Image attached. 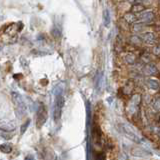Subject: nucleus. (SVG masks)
<instances>
[{"mask_svg": "<svg viewBox=\"0 0 160 160\" xmlns=\"http://www.w3.org/2000/svg\"><path fill=\"white\" fill-rule=\"evenodd\" d=\"M11 97L15 105V108H16V113L18 114L19 118H22L26 114V109H27L23 97L18 92H12Z\"/></svg>", "mask_w": 160, "mask_h": 160, "instance_id": "obj_1", "label": "nucleus"}, {"mask_svg": "<svg viewBox=\"0 0 160 160\" xmlns=\"http://www.w3.org/2000/svg\"><path fill=\"white\" fill-rule=\"evenodd\" d=\"M65 99L62 94V90H60L58 93H56L55 96V104H54V119L55 121H58L61 117L62 114V109L64 107Z\"/></svg>", "mask_w": 160, "mask_h": 160, "instance_id": "obj_2", "label": "nucleus"}, {"mask_svg": "<svg viewBox=\"0 0 160 160\" xmlns=\"http://www.w3.org/2000/svg\"><path fill=\"white\" fill-rule=\"evenodd\" d=\"M120 128H121V131L123 132L125 136L128 137L129 139H131L132 141L134 142L141 141V138H140V136L135 132V130L131 126H129V125H126V124H121Z\"/></svg>", "mask_w": 160, "mask_h": 160, "instance_id": "obj_3", "label": "nucleus"}, {"mask_svg": "<svg viewBox=\"0 0 160 160\" xmlns=\"http://www.w3.org/2000/svg\"><path fill=\"white\" fill-rule=\"evenodd\" d=\"M48 117V114H47V109L45 107L44 104H40L38 110H37V118H36V125L37 127L40 128L44 125V123L46 122Z\"/></svg>", "mask_w": 160, "mask_h": 160, "instance_id": "obj_4", "label": "nucleus"}, {"mask_svg": "<svg viewBox=\"0 0 160 160\" xmlns=\"http://www.w3.org/2000/svg\"><path fill=\"white\" fill-rule=\"evenodd\" d=\"M131 154L134 157H139V158H146L151 156V152L148 151V150L143 148H137V147H135L131 150Z\"/></svg>", "mask_w": 160, "mask_h": 160, "instance_id": "obj_5", "label": "nucleus"}, {"mask_svg": "<svg viewBox=\"0 0 160 160\" xmlns=\"http://www.w3.org/2000/svg\"><path fill=\"white\" fill-rule=\"evenodd\" d=\"M15 128H16V125H15L14 121H11V120H2V121H0V129L3 130V131L10 132L13 131Z\"/></svg>", "mask_w": 160, "mask_h": 160, "instance_id": "obj_6", "label": "nucleus"}, {"mask_svg": "<svg viewBox=\"0 0 160 160\" xmlns=\"http://www.w3.org/2000/svg\"><path fill=\"white\" fill-rule=\"evenodd\" d=\"M138 18L141 20L143 23H148V22L153 21L155 18V14L152 11H143L140 13Z\"/></svg>", "mask_w": 160, "mask_h": 160, "instance_id": "obj_7", "label": "nucleus"}, {"mask_svg": "<svg viewBox=\"0 0 160 160\" xmlns=\"http://www.w3.org/2000/svg\"><path fill=\"white\" fill-rule=\"evenodd\" d=\"M142 39L147 44H155L157 41V37L154 32H145L142 34Z\"/></svg>", "mask_w": 160, "mask_h": 160, "instance_id": "obj_8", "label": "nucleus"}, {"mask_svg": "<svg viewBox=\"0 0 160 160\" xmlns=\"http://www.w3.org/2000/svg\"><path fill=\"white\" fill-rule=\"evenodd\" d=\"M139 103H140V95H138V94L134 95V96L132 97V99H131V101H130V103H129V108H128L129 113L132 114L135 110L137 109Z\"/></svg>", "mask_w": 160, "mask_h": 160, "instance_id": "obj_9", "label": "nucleus"}, {"mask_svg": "<svg viewBox=\"0 0 160 160\" xmlns=\"http://www.w3.org/2000/svg\"><path fill=\"white\" fill-rule=\"evenodd\" d=\"M144 73L146 75H155L158 73V69L155 66L154 64H147L146 66L144 67Z\"/></svg>", "mask_w": 160, "mask_h": 160, "instance_id": "obj_10", "label": "nucleus"}, {"mask_svg": "<svg viewBox=\"0 0 160 160\" xmlns=\"http://www.w3.org/2000/svg\"><path fill=\"white\" fill-rule=\"evenodd\" d=\"M144 5L142 4H140V3H136V4H133L132 6H131V12L132 13H141L144 11Z\"/></svg>", "mask_w": 160, "mask_h": 160, "instance_id": "obj_11", "label": "nucleus"}, {"mask_svg": "<svg viewBox=\"0 0 160 160\" xmlns=\"http://www.w3.org/2000/svg\"><path fill=\"white\" fill-rule=\"evenodd\" d=\"M103 22H104V26L105 27H109L110 22H111V19H110V13L108 9H105L103 12Z\"/></svg>", "mask_w": 160, "mask_h": 160, "instance_id": "obj_12", "label": "nucleus"}, {"mask_svg": "<svg viewBox=\"0 0 160 160\" xmlns=\"http://www.w3.org/2000/svg\"><path fill=\"white\" fill-rule=\"evenodd\" d=\"M147 86L150 89L157 90L159 88V82H158V80H156V79H148L147 80Z\"/></svg>", "mask_w": 160, "mask_h": 160, "instance_id": "obj_13", "label": "nucleus"}, {"mask_svg": "<svg viewBox=\"0 0 160 160\" xmlns=\"http://www.w3.org/2000/svg\"><path fill=\"white\" fill-rule=\"evenodd\" d=\"M124 19L126 20L128 23H133L137 20V16L132 12H127L124 15Z\"/></svg>", "mask_w": 160, "mask_h": 160, "instance_id": "obj_14", "label": "nucleus"}, {"mask_svg": "<svg viewBox=\"0 0 160 160\" xmlns=\"http://www.w3.org/2000/svg\"><path fill=\"white\" fill-rule=\"evenodd\" d=\"M0 151L3 152V153H10L12 151V146L11 144L9 143H2L0 145Z\"/></svg>", "mask_w": 160, "mask_h": 160, "instance_id": "obj_15", "label": "nucleus"}, {"mask_svg": "<svg viewBox=\"0 0 160 160\" xmlns=\"http://www.w3.org/2000/svg\"><path fill=\"white\" fill-rule=\"evenodd\" d=\"M135 61H136V57H135L132 53H129V54L126 55V56H125V62H126L127 64L132 65V64L135 63Z\"/></svg>", "mask_w": 160, "mask_h": 160, "instance_id": "obj_16", "label": "nucleus"}, {"mask_svg": "<svg viewBox=\"0 0 160 160\" xmlns=\"http://www.w3.org/2000/svg\"><path fill=\"white\" fill-rule=\"evenodd\" d=\"M29 124H30V119H27V120H26V122L23 123V124L21 125V128H20V133H21V134H24L25 131L27 130V128H28V126H29Z\"/></svg>", "mask_w": 160, "mask_h": 160, "instance_id": "obj_17", "label": "nucleus"}, {"mask_svg": "<svg viewBox=\"0 0 160 160\" xmlns=\"http://www.w3.org/2000/svg\"><path fill=\"white\" fill-rule=\"evenodd\" d=\"M143 23H135L133 25V31L135 32H140V31H142V29L144 28L143 26Z\"/></svg>", "mask_w": 160, "mask_h": 160, "instance_id": "obj_18", "label": "nucleus"}, {"mask_svg": "<svg viewBox=\"0 0 160 160\" xmlns=\"http://www.w3.org/2000/svg\"><path fill=\"white\" fill-rule=\"evenodd\" d=\"M159 97H156V99L153 101V108L156 110V111H159V109H160V106H159Z\"/></svg>", "mask_w": 160, "mask_h": 160, "instance_id": "obj_19", "label": "nucleus"}, {"mask_svg": "<svg viewBox=\"0 0 160 160\" xmlns=\"http://www.w3.org/2000/svg\"><path fill=\"white\" fill-rule=\"evenodd\" d=\"M131 41L133 43H140V42H141V38L137 37V35H135V36H132L131 37Z\"/></svg>", "mask_w": 160, "mask_h": 160, "instance_id": "obj_20", "label": "nucleus"}, {"mask_svg": "<svg viewBox=\"0 0 160 160\" xmlns=\"http://www.w3.org/2000/svg\"><path fill=\"white\" fill-rule=\"evenodd\" d=\"M159 49H160V48H159V45H158V44L153 48V53H154L155 55H157V56H159V55H160V50H159Z\"/></svg>", "mask_w": 160, "mask_h": 160, "instance_id": "obj_21", "label": "nucleus"}, {"mask_svg": "<svg viewBox=\"0 0 160 160\" xmlns=\"http://www.w3.org/2000/svg\"><path fill=\"white\" fill-rule=\"evenodd\" d=\"M96 160H105V153H100L96 156Z\"/></svg>", "mask_w": 160, "mask_h": 160, "instance_id": "obj_22", "label": "nucleus"}, {"mask_svg": "<svg viewBox=\"0 0 160 160\" xmlns=\"http://www.w3.org/2000/svg\"><path fill=\"white\" fill-rule=\"evenodd\" d=\"M25 160H34V157L32 155H28V156L25 157Z\"/></svg>", "mask_w": 160, "mask_h": 160, "instance_id": "obj_23", "label": "nucleus"}, {"mask_svg": "<svg viewBox=\"0 0 160 160\" xmlns=\"http://www.w3.org/2000/svg\"><path fill=\"white\" fill-rule=\"evenodd\" d=\"M100 1H101V0H100Z\"/></svg>", "mask_w": 160, "mask_h": 160, "instance_id": "obj_24", "label": "nucleus"}]
</instances>
